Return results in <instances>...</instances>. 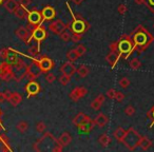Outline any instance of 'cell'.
Returning a JSON list of instances; mask_svg holds the SVG:
<instances>
[{"instance_id": "6da1fadb", "label": "cell", "mask_w": 154, "mask_h": 152, "mask_svg": "<svg viewBox=\"0 0 154 152\" xmlns=\"http://www.w3.org/2000/svg\"><path fill=\"white\" fill-rule=\"evenodd\" d=\"M130 36L134 45V52L136 51L138 54H141L145 50H147L154 40L153 35L141 24L137 26L136 29L131 32Z\"/></svg>"}, {"instance_id": "7a4b0ae2", "label": "cell", "mask_w": 154, "mask_h": 152, "mask_svg": "<svg viewBox=\"0 0 154 152\" xmlns=\"http://www.w3.org/2000/svg\"><path fill=\"white\" fill-rule=\"evenodd\" d=\"M66 7H68L69 11H70L71 16H72V21H71V23H69V26H71V31H72V33L85 34V33L90 29V23H89V22L87 21L82 16L78 15V14L75 15L74 12L72 11V9H71V7L69 5L68 2H66Z\"/></svg>"}, {"instance_id": "3957f363", "label": "cell", "mask_w": 154, "mask_h": 152, "mask_svg": "<svg viewBox=\"0 0 154 152\" xmlns=\"http://www.w3.org/2000/svg\"><path fill=\"white\" fill-rule=\"evenodd\" d=\"M116 42H117V51L120 58L127 60L134 52V45H133V40L131 36L124 34L122 35L119 40L116 41Z\"/></svg>"}, {"instance_id": "277c9868", "label": "cell", "mask_w": 154, "mask_h": 152, "mask_svg": "<svg viewBox=\"0 0 154 152\" xmlns=\"http://www.w3.org/2000/svg\"><path fill=\"white\" fill-rule=\"evenodd\" d=\"M141 135L135 130L133 127L129 128L126 132L124 139H122V143L128 148L130 151H134L137 147H139V143L141 141Z\"/></svg>"}, {"instance_id": "5b68a950", "label": "cell", "mask_w": 154, "mask_h": 152, "mask_svg": "<svg viewBox=\"0 0 154 152\" xmlns=\"http://www.w3.org/2000/svg\"><path fill=\"white\" fill-rule=\"evenodd\" d=\"M47 37H48V32L45 26H42V24L31 29V39L36 41V43L38 45H40L41 42L47 39Z\"/></svg>"}, {"instance_id": "8992f818", "label": "cell", "mask_w": 154, "mask_h": 152, "mask_svg": "<svg viewBox=\"0 0 154 152\" xmlns=\"http://www.w3.org/2000/svg\"><path fill=\"white\" fill-rule=\"evenodd\" d=\"M28 26L29 29L35 28L37 26H40L42 24V22L45 21L42 18V15H41V11H38L36 9H33L32 11H29L28 13Z\"/></svg>"}, {"instance_id": "52a82bcc", "label": "cell", "mask_w": 154, "mask_h": 152, "mask_svg": "<svg viewBox=\"0 0 154 152\" xmlns=\"http://www.w3.org/2000/svg\"><path fill=\"white\" fill-rule=\"evenodd\" d=\"M0 79L3 82H10V80H15V75L13 72V68L7 61H2L0 64Z\"/></svg>"}, {"instance_id": "ba28073f", "label": "cell", "mask_w": 154, "mask_h": 152, "mask_svg": "<svg viewBox=\"0 0 154 152\" xmlns=\"http://www.w3.org/2000/svg\"><path fill=\"white\" fill-rule=\"evenodd\" d=\"M32 60L37 61V64L40 67L42 73L50 72V71H51L52 69H54V67H55V62H54L51 58H49L45 55H39L37 58H34V59H32Z\"/></svg>"}, {"instance_id": "9c48e42d", "label": "cell", "mask_w": 154, "mask_h": 152, "mask_svg": "<svg viewBox=\"0 0 154 152\" xmlns=\"http://www.w3.org/2000/svg\"><path fill=\"white\" fill-rule=\"evenodd\" d=\"M12 68H13V72L14 75H15L16 82H21L26 76V68H28V66L24 64V61L22 59L18 60L17 64L12 66Z\"/></svg>"}, {"instance_id": "30bf717a", "label": "cell", "mask_w": 154, "mask_h": 152, "mask_svg": "<svg viewBox=\"0 0 154 152\" xmlns=\"http://www.w3.org/2000/svg\"><path fill=\"white\" fill-rule=\"evenodd\" d=\"M42 74V71H41L40 67L38 66L37 61L32 60V64H29L28 68H26V76L29 80H35L36 78H38L40 75Z\"/></svg>"}, {"instance_id": "8fae6325", "label": "cell", "mask_w": 154, "mask_h": 152, "mask_svg": "<svg viewBox=\"0 0 154 152\" xmlns=\"http://www.w3.org/2000/svg\"><path fill=\"white\" fill-rule=\"evenodd\" d=\"M24 91L28 94V98H31L33 96H36L39 92L41 91L40 84L37 82L36 80H30L26 84V86L24 87Z\"/></svg>"}, {"instance_id": "7c38bea8", "label": "cell", "mask_w": 154, "mask_h": 152, "mask_svg": "<svg viewBox=\"0 0 154 152\" xmlns=\"http://www.w3.org/2000/svg\"><path fill=\"white\" fill-rule=\"evenodd\" d=\"M69 26H69V23L66 24L62 20L58 19V20H55V21L51 22V23L48 26V29H49L52 33H54V34L60 35L63 31H66Z\"/></svg>"}, {"instance_id": "4fadbf2b", "label": "cell", "mask_w": 154, "mask_h": 152, "mask_svg": "<svg viewBox=\"0 0 154 152\" xmlns=\"http://www.w3.org/2000/svg\"><path fill=\"white\" fill-rule=\"evenodd\" d=\"M87 94H88V90L85 87H76V88H74L71 91V93L69 94V97L73 101H78L82 97L86 96Z\"/></svg>"}, {"instance_id": "5bb4252c", "label": "cell", "mask_w": 154, "mask_h": 152, "mask_svg": "<svg viewBox=\"0 0 154 152\" xmlns=\"http://www.w3.org/2000/svg\"><path fill=\"white\" fill-rule=\"evenodd\" d=\"M15 35L19 39H21L26 45H30V42L32 41L31 39V32L29 31V29H26L24 26H20L15 31Z\"/></svg>"}, {"instance_id": "9a60e30c", "label": "cell", "mask_w": 154, "mask_h": 152, "mask_svg": "<svg viewBox=\"0 0 154 152\" xmlns=\"http://www.w3.org/2000/svg\"><path fill=\"white\" fill-rule=\"evenodd\" d=\"M90 119H91V117L89 115H87L84 112H79V113L73 118V124H74V126H76L77 128H80V127L84 126V125L86 124V123H88Z\"/></svg>"}, {"instance_id": "2e32d148", "label": "cell", "mask_w": 154, "mask_h": 152, "mask_svg": "<svg viewBox=\"0 0 154 152\" xmlns=\"http://www.w3.org/2000/svg\"><path fill=\"white\" fill-rule=\"evenodd\" d=\"M41 15H42L43 20L47 21H52L54 18L56 17V10L51 5H47L43 8V10L41 11Z\"/></svg>"}, {"instance_id": "e0dca14e", "label": "cell", "mask_w": 154, "mask_h": 152, "mask_svg": "<svg viewBox=\"0 0 154 152\" xmlns=\"http://www.w3.org/2000/svg\"><path fill=\"white\" fill-rule=\"evenodd\" d=\"M59 71L62 74H66V75H69V76H72V75L76 72V67L73 64V62L68 60V61L64 62V64L60 67Z\"/></svg>"}, {"instance_id": "ac0fdd59", "label": "cell", "mask_w": 154, "mask_h": 152, "mask_svg": "<svg viewBox=\"0 0 154 152\" xmlns=\"http://www.w3.org/2000/svg\"><path fill=\"white\" fill-rule=\"evenodd\" d=\"M120 59V56L117 52H114L110 50V53L106 56V60H107L108 64L111 66V68H115L116 64L118 62V60Z\"/></svg>"}, {"instance_id": "d6986e66", "label": "cell", "mask_w": 154, "mask_h": 152, "mask_svg": "<svg viewBox=\"0 0 154 152\" xmlns=\"http://www.w3.org/2000/svg\"><path fill=\"white\" fill-rule=\"evenodd\" d=\"M3 5H5V10L9 13L14 14L20 5H19V1H17V0H5V2L3 3Z\"/></svg>"}, {"instance_id": "ffe728a7", "label": "cell", "mask_w": 154, "mask_h": 152, "mask_svg": "<svg viewBox=\"0 0 154 152\" xmlns=\"http://www.w3.org/2000/svg\"><path fill=\"white\" fill-rule=\"evenodd\" d=\"M20 58L18 57V55H17V52L15 51V50H13V49H11L10 48V53L8 54V56H7V58H5V61L8 62V64H10L11 66H14V64H16L18 62V60H19Z\"/></svg>"}, {"instance_id": "44dd1931", "label": "cell", "mask_w": 154, "mask_h": 152, "mask_svg": "<svg viewBox=\"0 0 154 152\" xmlns=\"http://www.w3.org/2000/svg\"><path fill=\"white\" fill-rule=\"evenodd\" d=\"M108 122H109V118H108V116L106 115V114H103V113H99L98 115L94 118L95 125H96V126H98V127H100V128L105 127L106 125L108 124Z\"/></svg>"}, {"instance_id": "7402d4cb", "label": "cell", "mask_w": 154, "mask_h": 152, "mask_svg": "<svg viewBox=\"0 0 154 152\" xmlns=\"http://www.w3.org/2000/svg\"><path fill=\"white\" fill-rule=\"evenodd\" d=\"M105 99H106L105 95L99 94L98 96L91 103V108H92L93 110H99L101 106L103 105V103H105Z\"/></svg>"}, {"instance_id": "603a6c76", "label": "cell", "mask_w": 154, "mask_h": 152, "mask_svg": "<svg viewBox=\"0 0 154 152\" xmlns=\"http://www.w3.org/2000/svg\"><path fill=\"white\" fill-rule=\"evenodd\" d=\"M9 101L13 107H17V106L22 101V96L18 92H12Z\"/></svg>"}, {"instance_id": "cb8c5ba5", "label": "cell", "mask_w": 154, "mask_h": 152, "mask_svg": "<svg viewBox=\"0 0 154 152\" xmlns=\"http://www.w3.org/2000/svg\"><path fill=\"white\" fill-rule=\"evenodd\" d=\"M58 141H59V143L61 144L62 147H66V146H68L71 144V141H72V136H71V134L69 132H63L61 135H60Z\"/></svg>"}, {"instance_id": "d4e9b609", "label": "cell", "mask_w": 154, "mask_h": 152, "mask_svg": "<svg viewBox=\"0 0 154 152\" xmlns=\"http://www.w3.org/2000/svg\"><path fill=\"white\" fill-rule=\"evenodd\" d=\"M28 13H29V10H26V8L19 5V7H18V9L16 10V12L14 13V15H15L18 19L23 20V19H26V18L28 17Z\"/></svg>"}, {"instance_id": "484cf974", "label": "cell", "mask_w": 154, "mask_h": 152, "mask_svg": "<svg viewBox=\"0 0 154 152\" xmlns=\"http://www.w3.org/2000/svg\"><path fill=\"white\" fill-rule=\"evenodd\" d=\"M126 132H127V130H125L122 127H118V128L113 132L114 138H115L118 143H122V139H124V137H125V135H126Z\"/></svg>"}, {"instance_id": "4316f807", "label": "cell", "mask_w": 154, "mask_h": 152, "mask_svg": "<svg viewBox=\"0 0 154 152\" xmlns=\"http://www.w3.org/2000/svg\"><path fill=\"white\" fill-rule=\"evenodd\" d=\"M28 54L30 55L31 59L37 58L39 55H40V45H32V47L28 50Z\"/></svg>"}, {"instance_id": "83f0119b", "label": "cell", "mask_w": 154, "mask_h": 152, "mask_svg": "<svg viewBox=\"0 0 154 152\" xmlns=\"http://www.w3.org/2000/svg\"><path fill=\"white\" fill-rule=\"evenodd\" d=\"M94 126H95L94 119H92V118H91V119L89 120L88 123H86L84 126H82L80 128H78V129H79V130L82 131V133H90L91 131L94 129Z\"/></svg>"}, {"instance_id": "f1b7e54d", "label": "cell", "mask_w": 154, "mask_h": 152, "mask_svg": "<svg viewBox=\"0 0 154 152\" xmlns=\"http://www.w3.org/2000/svg\"><path fill=\"white\" fill-rule=\"evenodd\" d=\"M76 71H77V74L79 75L82 78L87 77L89 75V73H90V69L87 66H85V64H80V66L76 69Z\"/></svg>"}, {"instance_id": "f546056e", "label": "cell", "mask_w": 154, "mask_h": 152, "mask_svg": "<svg viewBox=\"0 0 154 152\" xmlns=\"http://www.w3.org/2000/svg\"><path fill=\"white\" fill-rule=\"evenodd\" d=\"M111 137L109 136L108 134H106V133H103V134H101L100 136H99L98 138V143L100 144L103 147H108V146L111 144Z\"/></svg>"}, {"instance_id": "4dcf8cb0", "label": "cell", "mask_w": 154, "mask_h": 152, "mask_svg": "<svg viewBox=\"0 0 154 152\" xmlns=\"http://www.w3.org/2000/svg\"><path fill=\"white\" fill-rule=\"evenodd\" d=\"M152 144H153V143H152V141H150L148 137L143 136V137H141L140 143H139V147H140L143 151H147V150L152 146Z\"/></svg>"}, {"instance_id": "1f68e13d", "label": "cell", "mask_w": 154, "mask_h": 152, "mask_svg": "<svg viewBox=\"0 0 154 152\" xmlns=\"http://www.w3.org/2000/svg\"><path fill=\"white\" fill-rule=\"evenodd\" d=\"M78 58H79V56H78V54H77V52L75 49L70 50V51L66 53V59H68L69 61L74 62V61H76Z\"/></svg>"}, {"instance_id": "d6a6232c", "label": "cell", "mask_w": 154, "mask_h": 152, "mask_svg": "<svg viewBox=\"0 0 154 152\" xmlns=\"http://www.w3.org/2000/svg\"><path fill=\"white\" fill-rule=\"evenodd\" d=\"M29 124L26 122V120H20L19 123H18L17 125H16V128H17V130L19 131V132L21 133H26V131L29 130Z\"/></svg>"}, {"instance_id": "836d02e7", "label": "cell", "mask_w": 154, "mask_h": 152, "mask_svg": "<svg viewBox=\"0 0 154 152\" xmlns=\"http://www.w3.org/2000/svg\"><path fill=\"white\" fill-rule=\"evenodd\" d=\"M129 66H130V68L132 69V70H138L141 67V61L138 58L134 57L129 61Z\"/></svg>"}, {"instance_id": "e575fe53", "label": "cell", "mask_w": 154, "mask_h": 152, "mask_svg": "<svg viewBox=\"0 0 154 152\" xmlns=\"http://www.w3.org/2000/svg\"><path fill=\"white\" fill-rule=\"evenodd\" d=\"M58 82H59V84L62 85V86H66V85L70 84L71 76H69V75H66V74H62L61 73V75L58 77Z\"/></svg>"}, {"instance_id": "d590c367", "label": "cell", "mask_w": 154, "mask_h": 152, "mask_svg": "<svg viewBox=\"0 0 154 152\" xmlns=\"http://www.w3.org/2000/svg\"><path fill=\"white\" fill-rule=\"evenodd\" d=\"M71 36H72V33L69 32V31H63V32L61 33V34L59 35L60 39L63 41H66V42H68V41L71 40Z\"/></svg>"}, {"instance_id": "8d00e7d4", "label": "cell", "mask_w": 154, "mask_h": 152, "mask_svg": "<svg viewBox=\"0 0 154 152\" xmlns=\"http://www.w3.org/2000/svg\"><path fill=\"white\" fill-rule=\"evenodd\" d=\"M84 39V35L82 34H77V33H72V36H71V40L74 43H78L79 41H82Z\"/></svg>"}, {"instance_id": "74e56055", "label": "cell", "mask_w": 154, "mask_h": 152, "mask_svg": "<svg viewBox=\"0 0 154 152\" xmlns=\"http://www.w3.org/2000/svg\"><path fill=\"white\" fill-rule=\"evenodd\" d=\"M118 85L120 86V88L127 89L129 86H130V80H129L127 77H122L119 79V82H118Z\"/></svg>"}, {"instance_id": "f35d334b", "label": "cell", "mask_w": 154, "mask_h": 152, "mask_svg": "<svg viewBox=\"0 0 154 152\" xmlns=\"http://www.w3.org/2000/svg\"><path fill=\"white\" fill-rule=\"evenodd\" d=\"M75 50H76L77 54H78V56H79V57L84 56L85 54H86V52H87V49H86V47H85L84 45H78L76 48H75Z\"/></svg>"}, {"instance_id": "ab89813d", "label": "cell", "mask_w": 154, "mask_h": 152, "mask_svg": "<svg viewBox=\"0 0 154 152\" xmlns=\"http://www.w3.org/2000/svg\"><path fill=\"white\" fill-rule=\"evenodd\" d=\"M147 117L149 118V119H151V125H150V128H151L152 126H154V106L148 111Z\"/></svg>"}, {"instance_id": "60d3db41", "label": "cell", "mask_w": 154, "mask_h": 152, "mask_svg": "<svg viewBox=\"0 0 154 152\" xmlns=\"http://www.w3.org/2000/svg\"><path fill=\"white\" fill-rule=\"evenodd\" d=\"M125 113H126V115H128V116L134 115V113H135V108L133 107V106H131V105L127 106L126 109H125Z\"/></svg>"}, {"instance_id": "b9f144b4", "label": "cell", "mask_w": 154, "mask_h": 152, "mask_svg": "<svg viewBox=\"0 0 154 152\" xmlns=\"http://www.w3.org/2000/svg\"><path fill=\"white\" fill-rule=\"evenodd\" d=\"M45 128H47V126H45V124L43 122H38V123H37V125H36L37 132L43 133V132H45Z\"/></svg>"}, {"instance_id": "7bdbcfd3", "label": "cell", "mask_w": 154, "mask_h": 152, "mask_svg": "<svg viewBox=\"0 0 154 152\" xmlns=\"http://www.w3.org/2000/svg\"><path fill=\"white\" fill-rule=\"evenodd\" d=\"M127 11H128V8L124 3H122V5H119L117 7V12L119 13V15H125L127 13Z\"/></svg>"}, {"instance_id": "ee69618b", "label": "cell", "mask_w": 154, "mask_h": 152, "mask_svg": "<svg viewBox=\"0 0 154 152\" xmlns=\"http://www.w3.org/2000/svg\"><path fill=\"white\" fill-rule=\"evenodd\" d=\"M45 80H47L49 84H52V82H54L56 80V76L53 74V73H47V75H45Z\"/></svg>"}, {"instance_id": "f6af8a7d", "label": "cell", "mask_w": 154, "mask_h": 152, "mask_svg": "<svg viewBox=\"0 0 154 152\" xmlns=\"http://www.w3.org/2000/svg\"><path fill=\"white\" fill-rule=\"evenodd\" d=\"M114 99H115L116 101H118V103H122V101L125 99V94L122 92H119V91H116V94H115Z\"/></svg>"}, {"instance_id": "bcb514c9", "label": "cell", "mask_w": 154, "mask_h": 152, "mask_svg": "<svg viewBox=\"0 0 154 152\" xmlns=\"http://www.w3.org/2000/svg\"><path fill=\"white\" fill-rule=\"evenodd\" d=\"M146 5L150 10V12L154 14V0H146Z\"/></svg>"}, {"instance_id": "7dc6e473", "label": "cell", "mask_w": 154, "mask_h": 152, "mask_svg": "<svg viewBox=\"0 0 154 152\" xmlns=\"http://www.w3.org/2000/svg\"><path fill=\"white\" fill-rule=\"evenodd\" d=\"M9 53H10V49H8V48H3V49L0 50V57L2 58V59H5Z\"/></svg>"}, {"instance_id": "c3c4849f", "label": "cell", "mask_w": 154, "mask_h": 152, "mask_svg": "<svg viewBox=\"0 0 154 152\" xmlns=\"http://www.w3.org/2000/svg\"><path fill=\"white\" fill-rule=\"evenodd\" d=\"M107 96L109 97L110 99H114V97H115V94H116V91H115V89H113V88H111V89H109V90L107 91Z\"/></svg>"}, {"instance_id": "681fc988", "label": "cell", "mask_w": 154, "mask_h": 152, "mask_svg": "<svg viewBox=\"0 0 154 152\" xmlns=\"http://www.w3.org/2000/svg\"><path fill=\"white\" fill-rule=\"evenodd\" d=\"M31 3H32V0H19V5L24 8H28Z\"/></svg>"}, {"instance_id": "f907efd6", "label": "cell", "mask_w": 154, "mask_h": 152, "mask_svg": "<svg viewBox=\"0 0 154 152\" xmlns=\"http://www.w3.org/2000/svg\"><path fill=\"white\" fill-rule=\"evenodd\" d=\"M3 94H5V99H7V101H9V99H10V97H11L12 92H11V91H9V90H7V91H5V92H3Z\"/></svg>"}, {"instance_id": "816d5d0a", "label": "cell", "mask_w": 154, "mask_h": 152, "mask_svg": "<svg viewBox=\"0 0 154 152\" xmlns=\"http://www.w3.org/2000/svg\"><path fill=\"white\" fill-rule=\"evenodd\" d=\"M135 5H146V0H134Z\"/></svg>"}, {"instance_id": "f5cc1de1", "label": "cell", "mask_w": 154, "mask_h": 152, "mask_svg": "<svg viewBox=\"0 0 154 152\" xmlns=\"http://www.w3.org/2000/svg\"><path fill=\"white\" fill-rule=\"evenodd\" d=\"M71 1H72L73 3H75L76 5H80L82 2H84L85 0H71Z\"/></svg>"}, {"instance_id": "db71d44e", "label": "cell", "mask_w": 154, "mask_h": 152, "mask_svg": "<svg viewBox=\"0 0 154 152\" xmlns=\"http://www.w3.org/2000/svg\"><path fill=\"white\" fill-rule=\"evenodd\" d=\"M5 101H7L5 97V94H3V92H0V103H3Z\"/></svg>"}, {"instance_id": "11a10c76", "label": "cell", "mask_w": 154, "mask_h": 152, "mask_svg": "<svg viewBox=\"0 0 154 152\" xmlns=\"http://www.w3.org/2000/svg\"><path fill=\"white\" fill-rule=\"evenodd\" d=\"M5 2V0H0V5H2Z\"/></svg>"}, {"instance_id": "9f6ffc18", "label": "cell", "mask_w": 154, "mask_h": 152, "mask_svg": "<svg viewBox=\"0 0 154 152\" xmlns=\"http://www.w3.org/2000/svg\"><path fill=\"white\" fill-rule=\"evenodd\" d=\"M2 128H3V127H2V123L0 122V129H2Z\"/></svg>"}, {"instance_id": "6f0895ef", "label": "cell", "mask_w": 154, "mask_h": 152, "mask_svg": "<svg viewBox=\"0 0 154 152\" xmlns=\"http://www.w3.org/2000/svg\"><path fill=\"white\" fill-rule=\"evenodd\" d=\"M1 115H2V112H1V110H0V117H1Z\"/></svg>"}, {"instance_id": "680465c9", "label": "cell", "mask_w": 154, "mask_h": 152, "mask_svg": "<svg viewBox=\"0 0 154 152\" xmlns=\"http://www.w3.org/2000/svg\"></svg>"}]
</instances>
